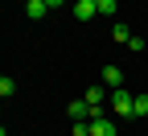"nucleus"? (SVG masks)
<instances>
[{
    "label": "nucleus",
    "instance_id": "nucleus-9",
    "mask_svg": "<svg viewBox=\"0 0 148 136\" xmlns=\"http://www.w3.org/2000/svg\"><path fill=\"white\" fill-rule=\"evenodd\" d=\"M132 115H136V120H148V95H136V111Z\"/></svg>",
    "mask_w": 148,
    "mask_h": 136
},
{
    "label": "nucleus",
    "instance_id": "nucleus-5",
    "mask_svg": "<svg viewBox=\"0 0 148 136\" xmlns=\"http://www.w3.org/2000/svg\"><path fill=\"white\" fill-rule=\"evenodd\" d=\"M66 115H70L74 124H78V120H90V103H86V99H74V103L66 107Z\"/></svg>",
    "mask_w": 148,
    "mask_h": 136
},
{
    "label": "nucleus",
    "instance_id": "nucleus-7",
    "mask_svg": "<svg viewBox=\"0 0 148 136\" xmlns=\"http://www.w3.org/2000/svg\"><path fill=\"white\" fill-rule=\"evenodd\" d=\"M111 37H115V41H123V46H127V41H132V29H127L123 21H115V25H111Z\"/></svg>",
    "mask_w": 148,
    "mask_h": 136
},
{
    "label": "nucleus",
    "instance_id": "nucleus-10",
    "mask_svg": "<svg viewBox=\"0 0 148 136\" xmlns=\"http://www.w3.org/2000/svg\"><path fill=\"white\" fill-rule=\"evenodd\" d=\"M12 91H16V83H12V79H8V74H4V79H0V95H4V99H8V95H12Z\"/></svg>",
    "mask_w": 148,
    "mask_h": 136
},
{
    "label": "nucleus",
    "instance_id": "nucleus-6",
    "mask_svg": "<svg viewBox=\"0 0 148 136\" xmlns=\"http://www.w3.org/2000/svg\"><path fill=\"white\" fill-rule=\"evenodd\" d=\"M45 12H49V4H45V0H25V17H29V21H41Z\"/></svg>",
    "mask_w": 148,
    "mask_h": 136
},
{
    "label": "nucleus",
    "instance_id": "nucleus-2",
    "mask_svg": "<svg viewBox=\"0 0 148 136\" xmlns=\"http://www.w3.org/2000/svg\"><path fill=\"white\" fill-rule=\"evenodd\" d=\"M103 87H107V91H119V87H123V66L107 62V66H103Z\"/></svg>",
    "mask_w": 148,
    "mask_h": 136
},
{
    "label": "nucleus",
    "instance_id": "nucleus-8",
    "mask_svg": "<svg viewBox=\"0 0 148 136\" xmlns=\"http://www.w3.org/2000/svg\"><path fill=\"white\" fill-rule=\"evenodd\" d=\"M99 4V17H115L119 12V0H95Z\"/></svg>",
    "mask_w": 148,
    "mask_h": 136
},
{
    "label": "nucleus",
    "instance_id": "nucleus-4",
    "mask_svg": "<svg viewBox=\"0 0 148 136\" xmlns=\"http://www.w3.org/2000/svg\"><path fill=\"white\" fill-rule=\"evenodd\" d=\"M90 136H119V132H115V120L95 115V120H90Z\"/></svg>",
    "mask_w": 148,
    "mask_h": 136
},
{
    "label": "nucleus",
    "instance_id": "nucleus-3",
    "mask_svg": "<svg viewBox=\"0 0 148 136\" xmlns=\"http://www.w3.org/2000/svg\"><path fill=\"white\" fill-rule=\"evenodd\" d=\"M95 17H99L95 0H74V21H95Z\"/></svg>",
    "mask_w": 148,
    "mask_h": 136
},
{
    "label": "nucleus",
    "instance_id": "nucleus-1",
    "mask_svg": "<svg viewBox=\"0 0 148 136\" xmlns=\"http://www.w3.org/2000/svg\"><path fill=\"white\" fill-rule=\"evenodd\" d=\"M111 111H115V115H132V111H136V95L127 91V87L111 91Z\"/></svg>",
    "mask_w": 148,
    "mask_h": 136
},
{
    "label": "nucleus",
    "instance_id": "nucleus-11",
    "mask_svg": "<svg viewBox=\"0 0 148 136\" xmlns=\"http://www.w3.org/2000/svg\"><path fill=\"white\" fill-rule=\"evenodd\" d=\"M45 4H49V8H62V4H70V0H45Z\"/></svg>",
    "mask_w": 148,
    "mask_h": 136
}]
</instances>
